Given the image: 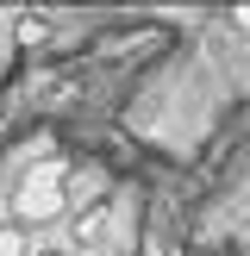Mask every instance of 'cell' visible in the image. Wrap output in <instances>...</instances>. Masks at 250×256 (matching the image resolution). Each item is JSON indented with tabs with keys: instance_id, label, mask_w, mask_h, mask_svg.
<instances>
[{
	"instance_id": "obj_1",
	"label": "cell",
	"mask_w": 250,
	"mask_h": 256,
	"mask_svg": "<svg viewBox=\"0 0 250 256\" xmlns=\"http://www.w3.org/2000/svg\"><path fill=\"white\" fill-rule=\"evenodd\" d=\"M12 250H19V244H12V232H0V256H12Z\"/></svg>"
},
{
	"instance_id": "obj_2",
	"label": "cell",
	"mask_w": 250,
	"mask_h": 256,
	"mask_svg": "<svg viewBox=\"0 0 250 256\" xmlns=\"http://www.w3.org/2000/svg\"><path fill=\"white\" fill-rule=\"evenodd\" d=\"M6 112H12V106H6V100H0V138H6Z\"/></svg>"
}]
</instances>
